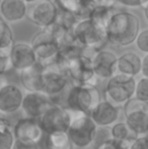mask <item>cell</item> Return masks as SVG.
I'll list each match as a JSON object with an SVG mask.
<instances>
[{
  "label": "cell",
  "instance_id": "cell-31",
  "mask_svg": "<svg viewBox=\"0 0 148 149\" xmlns=\"http://www.w3.org/2000/svg\"><path fill=\"white\" fill-rule=\"evenodd\" d=\"M94 6L106 8H114L117 3V0H90Z\"/></svg>",
  "mask_w": 148,
  "mask_h": 149
},
{
  "label": "cell",
  "instance_id": "cell-40",
  "mask_svg": "<svg viewBox=\"0 0 148 149\" xmlns=\"http://www.w3.org/2000/svg\"><path fill=\"white\" fill-rule=\"evenodd\" d=\"M0 20H2V19H1V18H0Z\"/></svg>",
  "mask_w": 148,
  "mask_h": 149
},
{
  "label": "cell",
  "instance_id": "cell-2",
  "mask_svg": "<svg viewBox=\"0 0 148 149\" xmlns=\"http://www.w3.org/2000/svg\"><path fill=\"white\" fill-rule=\"evenodd\" d=\"M101 93L94 85H74L68 90L66 109L74 113L88 115L101 102Z\"/></svg>",
  "mask_w": 148,
  "mask_h": 149
},
{
  "label": "cell",
  "instance_id": "cell-33",
  "mask_svg": "<svg viewBox=\"0 0 148 149\" xmlns=\"http://www.w3.org/2000/svg\"><path fill=\"white\" fill-rule=\"evenodd\" d=\"M117 2L128 7H140V0H117Z\"/></svg>",
  "mask_w": 148,
  "mask_h": 149
},
{
  "label": "cell",
  "instance_id": "cell-13",
  "mask_svg": "<svg viewBox=\"0 0 148 149\" xmlns=\"http://www.w3.org/2000/svg\"><path fill=\"white\" fill-rule=\"evenodd\" d=\"M13 134L15 140L36 144L41 142L44 136V132L39 121L28 117L19 119L16 122L13 126Z\"/></svg>",
  "mask_w": 148,
  "mask_h": 149
},
{
  "label": "cell",
  "instance_id": "cell-11",
  "mask_svg": "<svg viewBox=\"0 0 148 149\" xmlns=\"http://www.w3.org/2000/svg\"><path fill=\"white\" fill-rule=\"evenodd\" d=\"M43 80V92L53 100L66 89L69 79L64 71L59 69L56 65H52L44 68Z\"/></svg>",
  "mask_w": 148,
  "mask_h": 149
},
{
  "label": "cell",
  "instance_id": "cell-34",
  "mask_svg": "<svg viewBox=\"0 0 148 149\" xmlns=\"http://www.w3.org/2000/svg\"><path fill=\"white\" fill-rule=\"evenodd\" d=\"M141 74L143 77L148 78V54L142 58V67H141Z\"/></svg>",
  "mask_w": 148,
  "mask_h": 149
},
{
  "label": "cell",
  "instance_id": "cell-1",
  "mask_svg": "<svg viewBox=\"0 0 148 149\" xmlns=\"http://www.w3.org/2000/svg\"><path fill=\"white\" fill-rule=\"evenodd\" d=\"M140 31V19L128 11H116L106 28L107 42L119 48L135 43Z\"/></svg>",
  "mask_w": 148,
  "mask_h": 149
},
{
  "label": "cell",
  "instance_id": "cell-36",
  "mask_svg": "<svg viewBox=\"0 0 148 149\" xmlns=\"http://www.w3.org/2000/svg\"><path fill=\"white\" fill-rule=\"evenodd\" d=\"M148 5V0H140V7L145 8Z\"/></svg>",
  "mask_w": 148,
  "mask_h": 149
},
{
  "label": "cell",
  "instance_id": "cell-26",
  "mask_svg": "<svg viewBox=\"0 0 148 149\" xmlns=\"http://www.w3.org/2000/svg\"><path fill=\"white\" fill-rule=\"evenodd\" d=\"M134 98L140 102H148V78L146 77H141L136 81Z\"/></svg>",
  "mask_w": 148,
  "mask_h": 149
},
{
  "label": "cell",
  "instance_id": "cell-39",
  "mask_svg": "<svg viewBox=\"0 0 148 149\" xmlns=\"http://www.w3.org/2000/svg\"><path fill=\"white\" fill-rule=\"evenodd\" d=\"M83 2H85V3H87V2H90V0H82Z\"/></svg>",
  "mask_w": 148,
  "mask_h": 149
},
{
  "label": "cell",
  "instance_id": "cell-10",
  "mask_svg": "<svg viewBox=\"0 0 148 149\" xmlns=\"http://www.w3.org/2000/svg\"><path fill=\"white\" fill-rule=\"evenodd\" d=\"M58 14V8L51 0H38L28 8L26 16L34 24L44 30L53 24Z\"/></svg>",
  "mask_w": 148,
  "mask_h": 149
},
{
  "label": "cell",
  "instance_id": "cell-37",
  "mask_svg": "<svg viewBox=\"0 0 148 149\" xmlns=\"http://www.w3.org/2000/svg\"><path fill=\"white\" fill-rule=\"evenodd\" d=\"M143 9H144V15H145V18H146V20L148 22V5H147L145 8H143Z\"/></svg>",
  "mask_w": 148,
  "mask_h": 149
},
{
  "label": "cell",
  "instance_id": "cell-5",
  "mask_svg": "<svg viewBox=\"0 0 148 149\" xmlns=\"http://www.w3.org/2000/svg\"><path fill=\"white\" fill-rule=\"evenodd\" d=\"M136 80L134 77L117 73L108 79L105 88L106 100L122 109L126 102L134 97Z\"/></svg>",
  "mask_w": 148,
  "mask_h": 149
},
{
  "label": "cell",
  "instance_id": "cell-14",
  "mask_svg": "<svg viewBox=\"0 0 148 149\" xmlns=\"http://www.w3.org/2000/svg\"><path fill=\"white\" fill-rule=\"evenodd\" d=\"M91 61L97 78L110 79L117 74L118 57L112 51L99 50L92 56Z\"/></svg>",
  "mask_w": 148,
  "mask_h": 149
},
{
  "label": "cell",
  "instance_id": "cell-8",
  "mask_svg": "<svg viewBox=\"0 0 148 149\" xmlns=\"http://www.w3.org/2000/svg\"><path fill=\"white\" fill-rule=\"evenodd\" d=\"M66 73L68 79L73 81L74 85L89 84L94 85L97 83V76L94 74L91 58L86 55H79L69 60L62 68Z\"/></svg>",
  "mask_w": 148,
  "mask_h": 149
},
{
  "label": "cell",
  "instance_id": "cell-27",
  "mask_svg": "<svg viewBox=\"0 0 148 149\" xmlns=\"http://www.w3.org/2000/svg\"><path fill=\"white\" fill-rule=\"evenodd\" d=\"M133 141H117L111 138L93 149H129Z\"/></svg>",
  "mask_w": 148,
  "mask_h": 149
},
{
  "label": "cell",
  "instance_id": "cell-3",
  "mask_svg": "<svg viewBox=\"0 0 148 149\" xmlns=\"http://www.w3.org/2000/svg\"><path fill=\"white\" fill-rule=\"evenodd\" d=\"M71 112V111H70ZM72 120L67 130L68 137L76 149H85L94 142L97 126L88 115L71 112Z\"/></svg>",
  "mask_w": 148,
  "mask_h": 149
},
{
  "label": "cell",
  "instance_id": "cell-32",
  "mask_svg": "<svg viewBox=\"0 0 148 149\" xmlns=\"http://www.w3.org/2000/svg\"><path fill=\"white\" fill-rule=\"evenodd\" d=\"M129 149H147L145 137H138L131 143Z\"/></svg>",
  "mask_w": 148,
  "mask_h": 149
},
{
  "label": "cell",
  "instance_id": "cell-19",
  "mask_svg": "<svg viewBox=\"0 0 148 149\" xmlns=\"http://www.w3.org/2000/svg\"><path fill=\"white\" fill-rule=\"evenodd\" d=\"M28 5L24 0H1L0 15L5 22H17L26 16Z\"/></svg>",
  "mask_w": 148,
  "mask_h": 149
},
{
  "label": "cell",
  "instance_id": "cell-21",
  "mask_svg": "<svg viewBox=\"0 0 148 149\" xmlns=\"http://www.w3.org/2000/svg\"><path fill=\"white\" fill-rule=\"evenodd\" d=\"M46 149H72L71 141L67 132H55L46 136Z\"/></svg>",
  "mask_w": 148,
  "mask_h": 149
},
{
  "label": "cell",
  "instance_id": "cell-18",
  "mask_svg": "<svg viewBox=\"0 0 148 149\" xmlns=\"http://www.w3.org/2000/svg\"><path fill=\"white\" fill-rule=\"evenodd\" d=\"M44 67L39 63L19 72V79L22 87L28 92H43Z\"/></svg>",
  "mask_w": 148,
  "mask_h": 149
},
{
  "label": "cell",
  "instance_id": "cell-30",
  "mask_svg": "<svg viewBox=\"0 0 148 149\" xmlns=\"http://www.w3.org/2000/svg\"><path fill=\"white\" fill-rule=\"evenodd\" d=\"M11 149H40V147H39V144L15 140Z\"/></svg>",
  "mask_w": 148,
  "mask_h": 149
},
{
  "label": "cell",
  "instance_id": "cell-24",
  "mask_svg": "<svg viewBox=\"0 0 148 149\" xmlns=\"http://www.w3.org/2000/svg\"><path fill=\"white\" fill-rule=\"evenodd\" d=\"M114 8H106V7H99V6L93 5L90 12V18L92 22H94L99 26L106 29L108 26V22H110L111 17L115 13Z\"/></svg>",
  "mask_w": 148,
  "mask_h": 149
},
{
  "label": "cell",
  "instance_id": "cell-29",
  "mask_svg": "<svg viewBox=\"0 0 148 149\" xmlns=\"http://www.w3.org/2000/svg\"><path fill=\"white\" fill-rule=\"evenodd\" d=\"M135 44L139 51L144 54H148V29L139 31Z\"/></svg>",
  "mask_w": 148,
  "mask_h": 149
},
{
  "label": "cell",
  "instance_id": "cell-4",
  "mask_svg": "<svg viewBox=\"0 0 148 149\" xmlns=\"http://www.w3.org/2000/svg\"><path fill=\"white\" fill-rule=\"evenodd\" d=\"M72 31L77 43L85 50L97 52L107 42L106 29L99 26L90 18L78 20Z\"/></svg>",
  "mask_w": 148,
  "mask_h": 149
},
{
  "label": "cell",
  "instance_id": "cell-22",
  "mask_svg": "<svg viewBox=\"0 0 148 149\" xmlns=\"http://www.w3.org/2000/svg\"><path fill=\"white\" fill-rule=\"evenodd\" d=\"M15 141L13 127L5 118H0V149H11Z\"/></svg>",
  "mask_w": 148,
  "mask_h": 149
},
{
  "label": "cell",
  "instance_id": "cell-28",
  "mask_svg": "<svg viewBox=\"0 0 148 149\" xmlns=\"http://www.w3.org/2000/svg\"><path fill=\"white\" fill-rule=\"evenodd\" d=\"M9 55L10 50H0V75H4L12 68Z\"/></svg>",
  "mask_w": 148,
  "mask_h": 149
},
{
  "label": "cell",
  "instance_id": "cell-12",
  "mask_svg": "<svg viewBox=\"0 0 148 149\" xmlns=\"http://www.w3.org/2000/svg\"><path fill=\"white\" fill-rule=\"evenodd\" d=\"M54 104V100L44 92H26L24 95L22 110L28 118L39 120Z\"/></svg>",
  "mask_w": 148,
  "mask_h": 149
},
{
  "label": "cell",
  "instance_id": "cell-7",
  "mask_svg": "<svg viewBox=\"0 0 148 149\" xmlns=\"http://www.w3.org/2000/svg\"><path fill=\"white\" fill-rule=\"evenodd\" d=\"M125 123L137 138L148 135V102L133 97L123 107Z\"/></svg>",
  "mask_w": 148,
  "mask_h": 149
},
{
  "label": "cell",
  "instance_id": "cell-23",
  "mask_svg": "<svg viewBox=\"0 0 148 149\" xmlns=\"http://www.w3.org/2000/svg\"><path fill=\"white\" fill-rule=\"evenodd\" d=\"M111 138L117 141H133L136 139V136L130 130L125 122H117L110 128Z\"/></svg>",
  "mask_w": 148,
  "mask_h": 149
},
{
  "label": "cell",
  "instance_id": "cell-16",
  "mask_svg": "<svg viewBox=\"0 0 148 149\" xmlns=\"http://www.w3.org/2000/svg\"><path fill=\"white\" fill-rule=\"evenodd\" d=\"M9 56L12 68L19 72L34 66L37 63V58L32 46L26 43H14Z\"/></svg>",
  "mask_w": 148,
  "mask_h": 149
},
{
  "label": "cell",
  "instance_id": "cell-6",
  "mask_svg": "<svg viewBox=\"0 0 148 149\" xmlns=\"http://www.w3.org/2000/svg\"><path fill=\"white\" fill-rule=\"evenodd\" d=\"M31 46L36 55L37 63L44 68L55 65L59 54V44L52 33L47 30H42L34 36Z\"/></svg>",
  "mask_w": 148,
  "mask_h": 149
},
{
  "label": "cell",
  "instance_id": "cell-15",
  "mask_svg": "<svg viewBox=\"0 0 148 149\" xmlns=\"http://www.w3.org/2000/svg\"><path fill=\"white\" fill-rule=\"evenodd\" d=\"M121 108L113 104L106 100H101L91 111L89 117L92 119L97 127L110 128L119 120Z\"/></svg>",
  "mask_w": 148,
  "mask_h": 149
},
{
  "label": "cell",
  "instance_id": "cell-17",
  "mask_svg": "<svg viewBox=\"0 0 148 149\" xmlns=\"http://www.w3.org/2000/svg\"><path fill=\"white\" fill-rule=\"evenodd\" d=\"M24 93L16 85L8 83L0 90V113L10 115L22 109Z\"/></svg>",
  "mask_w": 148,
  "mask_h": 149
},
{
  "label": "cell",
  "instance_id": "cell-9",
  "mask_svg": "<svg viewBox=\"0 0 148 149\" xmlns=\"http://www.w3.org/2000/svg\"><path fill=\"white\" fill-rule=\"evenodd\" d=\"M71 120V112L65 107L54 102L38 121L44 134L49 135L55 132H67Z\"/></svg>",
  "mask_w": 148,
  "mask_h": 149
},
{
  "label": "cell",
  "instance_id": "cell-20",
  "mask_svg": "<svg viewBox=\"0 0 148 149\" xmlns=\"http://www.w3.org/2000/svg\"><path fill=\"white\" fill-rule=\"evenodd\" d=\"M142 58L134 52H126L118 57L117 73L134 77L141 73Z\"/></svg>",
  "mask_w": 148,
  "mask_h": 149
},
{
  "label": "cell",
  "instance_id": "cell-41",
  "mask_svg": "<svg viewBox=\"0 0 148 149\" xmlns=\"http://www.w3.org/2000/svg\"><path fill=\"white\" fill-rule=\"evenodd\" d=\"M0 1H1V0H0Z\"/></svg>",
  "mask_w": 148,
  "mask_h": 149
},
{
  "label": "cell",
  "instance_id": "cell-38",
  "mask_svg": "<svg viewBox=\"0 0 148 149\" xmlns=\"http://www.w3.org/2000/svg\"><path fill=\"white\" fill-rule=\"evenodd\" d=\"M26 3H35V2H37L38 0H24Z\"/></svg>",
  "mask_w": 148,
  "mask_h": 149
},
{
  "label": "cell",
  "instance_id": "cell-35",
  "mask_svg": "<svg viewBox=\"0 0 148 149\" xmlns=\"http://www.w3.org/2000/svg\"><path fill=\"white\" fill-rule=\"evenodd\" d=\"M6 84H8V82L5 77H4V75H0V90L3 88Z\"/></svg>",
  "mask_w": 148,
  "mask_h": 149
},
{
  "label": "cell",
  "instance_id": "cell-25",
  "mask_svg": "<svg viewBox=\"0 0 148 149\" xmlns=\"http://www.w3.org/2000/svg\"><path fill=\"white\" fill-rule=\"evenodd\" d=\"M13 44V33L10 26L4 20H0V50H11Z\"/></svg>",
  "mask_w": 148,
  "mask_h": 149
}]
</instances>
